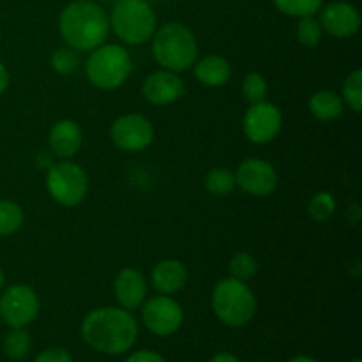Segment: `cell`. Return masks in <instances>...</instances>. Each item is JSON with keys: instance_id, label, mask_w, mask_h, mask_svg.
Returning <instances> with one entry per match:
<instances>
[{"instance_id": "1", "label": "cell", "mask_w": 362, "mask_h": 362, "mask_svg": "<svg viewBox=\"0 0 362 362\" xmlns=\"http://www.w3.org/2000/svg\"><path fill=\"white\" fill-rule=\"evenodd\" d=\"M138 322L124 308L105 306L90 311L81 322V338L92 350L120 356L133 349L138 339Z\"/></svg>"}, {"instance_id": "2", "label": "cell", "mask_w": 362, "mask_h": 362, "mask_svg": "<svg viewBox=\"0 0 362 362\" xmlns=\"http://www.w3.org/2000/svg\"><path fill=\"white\" fill-rule=\"evenodd\" d=\"M59 30L69 48L92 52L108 37V14L94 0H73L60 13Z\"/></svg>"}, {"instance_id": "3", "label": "cell", "mask_w": 362, "mask_h": 362, "mask_svg": "<svg viewBox=\"0 0 362 362\" xmlns=\"http://www.w3.org/2000/svg\"><path fill=\"white\" fill-rule=\"evenodd\" d=\"M152 55L163 69L184 73L198 59V42L193 30L179 21L156 28L152 35Z\"/></svg>"}, {"instance_id": "4", "label": "cell", "mask_w": 362, "mask_h": 362, "mask_svg": "<svg viewBox=\"0 0 362 362\" xmlns=\"http://www.w3.org/2000/svg\"><path fill=\"white\" fill-rule=\"evenodd\" d=\"M212 311L221 324L228 327H244L257 313V297L250 285L235 278L216 283L211 297Z\"/></svg>"}, {"instance_id": "5", "label": "cell", "mask_w": 362, "mask_h": 362, "mask_svg": "<svg viewBox=\"0 0 362 362\" xmlns=\"http://www.w3.org/2000/svg\"><path fill=\"white\" fill-rule=\"evenodd\" d=\"M108 20L117 37L133 46L151 41L158 28V18L147 0H117Z\"/></svg>"}, {"instance_id": "6", "label": "cell", "mask_w": 362, "mask_h": 362, "mask_svg": "<svg viewBox=\"0 0 362 362\" xmlns=\"http://www.w3.org/2000/svg\"><path fill=\"white\" fill-rule=\"evenodd\" d=\"M133 71V59L120 45L103 42L94 48L85 62L87 80L101 90H115L124 85Z\"/></svg>"}, {"instance_id": "7", "label": "cell", "mask_w": 362, "mask_h": 362, "mask_svg": "<svg viewBox=\"0 0 362 362\" xmlns=\"http://www.w3.org/2000/svg\"><path fill=\"white\" fill-rule=\"evenodd\" d=\"M46 191L62 207H76L88 194V175L78 163L64 159L46 173Z\"/></svg>"}, {"instance_id": "8", "label": "cell", "mask_w": 362, "mask_h": 362, "mask_svg": "<svg viewBox=\"0 0 362 362\" xmlns=\"http://www.w3.org/2000/svg\"><path fill=\"white\" fill-rule=\"evenodd\" d=\"M41 300L28 285H11L0 296V318L9 327H27L37 318Z\"/></svg>"}, {"instance_id": "9", "label": "cell", "mask_w": 362, "mask_h": 362, "mask_svg": "<svg viewBox=\"0 0 362 362\" xmlns=\"http://www.w3.org/2000/svg\"><path fill=\"white\" fill-rule=\"evenodd\" d=\"M283 127V113L274 103L262 101L250 105L243 119L244 136L255 145L271 144Z\"/></svg>"}, {"instance_id": "10", "label": "cell", "mask_w": 362, "mask_h": 362, "mask_svg": "<svg viewBox=\"0 0 362 362\" xmlns=\"http://www.w3.org/2000/svg\"><path fill=\"white\" fill-rule=\"evenodd\" d=\"M156 131L151 120L140 113H126L113 120L110 138L113 145L124 152H141L151 147Z\"/></svg>"}, {"instance_id": "11", "label": "cell", "mask_w": 362, "mask_h": 362, "mask_svg": "<svg viewBox=\"0 0 362 362\" xmlns=\"http://www.w3.org/2000/svg\"><path fill=\"white\" fill-rule=\"evenodd\" d=\"M140 308L145 327L161 338L175 334L184 322L182 306L172 296H156L145 299Z\"/></svg>"}, {"instance_id": "12", "label": "cell", "mask_w": 362, "mask_h": 362, "mask_svg": "<svg viewBox=\"0 0 362 362\" xmlns=\"http://www.w3.org/2000/svg\"><path fill=\"white\" fill-rule=\"evenodd\" d=\"M235 184L251 197L264 198L274 193L279 177L274 166L260 158H247L237 166Z\"/></svg>"}, {"instance_id": "13", "label": "cell", "mask_w": 362, "mask_h": 362, "mask_svg": "<svg viewBox=\"0 0 362 362\" xmlns=\"http://www.w3.org/2000/svg\"><path fill=\"white\" fill-rule=\"evenodd\" d=\"M186 92L184 81L179 73L159 69L148 74L141 87L145 101L154 106H168L179 101Z\"/></svg>"}, {"instance_id": "14", "label": "cell", "mask_w": 362, "mask_h": 362, "mask_svg": "<svg viewBox=\"0 0 362 362\" xmlns=\"http://www.w3.org/2000/svg\"><path fill=\"white\" fill-rule=\"evenodd\" d=\"M320 21L324 32L338 39L352 37L359 32L361 28V14L352 4L343 2H331L325 7H320Z\"/></svg>"}, {"instance_id": "15", "label": "cell", "mask_w": 362, "mask_h": 362, "mask_svg": "<svg viewBox=\"0 0 362 362\" xmlns=\"http://www.w3.org/2000/svg\"><path fill=\"white\" fill-rule=\"evenodd\" d=\"M148 283L147 278L138 269L126 267L119 271L113 281V293L120 308L127 311H134L147 299Z\"/></svg>"}, {"instance_id": "16", "label": "cell", "mask_w": 362, "mask_h": 362, "mask_svg": "<svg viewBox=\"0 0 362 362\" xmlns=\"http://www.w3.org/2000/svg\"><path fill=\"white\" fill-rule=\"evenodd\" d=\"M48 145L53 154L62 159H71L83 145V131L74 120L62 119L52 126L48 133Z\"/></svg>"}, {"instance_id": "17", "label": "cell", "mask_w": 362, "mask_h": 362, "mask_svg": "<svg viewBox=\"0 0 362 362\" xmlns=\"http://www.w3.org/2000/svg\"><path fill=\"white\" fill-rule=\"evenodd\" d=\"M187 283L186 265L175 258H166L152 267L151 285L159 296H173L180 292Z\"/></svg>"}, {"instance_id": "18", "label": "cell", "mask_w": 362, "mask_h": 362, "mask_svg": "<svg viewBox=\"0 0 362 362\" xmlns=\"http://www.w3.org/2000/svg\"><path fill=\"white\" fill-rule=\"evenodd\" d=\"M193 69L197 80L205 87L218 88L232 80V66L221 55H205L193 64Z\"/></svg>"}, {"instance_id": "19", "label": "cell", "mask_w": 362, "mask_h": 362, "mask_svg": "<svg viewBox=\"0 0 362 362\" xmlns=\"http://www.w3.org/2000/svg\"><path fill=\"white\" fill-rule=\"evenodd\" d=\"M345 103H343L341 95L334 90H317L310 98V112L320 122H331V120L339 119L345 112Z\"/></svg>"}, {"instance_id": "20", "label": "cell", "mask_w": 362, "mask_h": 362, "mask_svg": "<svg viewBox=\"0 0 362 362\" xmlns=\"http://www.w3.org/2000/svg\"><path fill=\"white\" fill-rule=\"evenodd\" d=\"M204 187L212 197H228L237 187L235 173L225 166H216L205 175Z\"/></svg>"}, {"instance_id": "21", "label": "cell", "mask_w": 362, "mask_h": 362, "mask_svg": "<svg viewBox=\"0 0 362 362\" xmlns=\"http://www.w3.org/2000/svg\"><path fill=\"white\" fill-rule=\"evenodd\" d=\"M23 209L13 200H0V237L16 233L23 226Z\"/></svg>"}, {"instance_id": "22", "label": "cell", "mask_w": 362, "mask_h": 362, "mask_svg": "<svg viewBox=\"0 0 362 362\" xmlns=\"http://www.w3.org/2000/svg\"><path fill=\"white\" fill-rule=\"evenodd\" d=\"M30 334L25 331V327H13L4 338V354L13 361L23 359L30 352Z\"/></svg>"}, {"instance_id": "23", "label": "cell", "mask_w": 362, "mask_h": 362, "mask_svg": "<svg viewBox=\"0 0 362 362\" xmlns=\"http://www.w3.org/2000/svg\"><path fill=\"white\" fill-rule=\"evenodd\" d=\"M230 278H235L239 281H251L255 276L258 274V262L253 255L246 253V251H239L233 255L228 262Z\"/></svg>"}, {"instance_id": "24", "label": "cell", "mask_w": 362, "mask_h": 362, "mask_svg": "<svg viewBox=\"0 0 362 362\" xmlns=\"http://www.w3.org/2000/svg\"><path fill=\"white\" fill-rule=\"evenodd\" d=\"M341 99L352 112H362V71L356 69L345 78L341 87Z\"/></svg>"}, {"instance_id": "25", "label": "cell", "mask_w": 362, "mask_h": 362, "mask_svg": "<svg viewBox=\"0 0 362 362\" xmlns=\"http://www.w3.org/2000/svg\"><path fill=\"white\" fill-rule=\"evenodd\" d=\"M279 13L292 18L313 16L320 11L324 0H272Z\"/></svg>"}, {"instance_id": "26", "label": "cell", "mask_w": 362, "mask_h": 362, "mask_svg": "<svg viewBox=\"0 0 362 362\" xmlns=\"http://www.w3.org/2000/svg\"><path fill=\"white\" fill-rule=\"evenodd\" d=\"M324 37V28H322L318 18L304 16L299 18L297 23V41L304 46V48H315L322 42Z\"/></svg>"}, {"instance_id": "27", "label": "cell", "mask_w": 362, "mask_h": 362, "mask_svg": "<svg viewBox=\"0 0 362 362\" xmlns=\"http://www.w3.org/2000/svg\"><path fill=\"white\" fill-rule=\"evenodd\" d=\"M336 211V200L329 191H320L308 204V214L315 223H325Z\"/></svg>"}, {"instance_id": "28", "label": "cell", "mask_w": 362, "mask_h": 362, "mask_svg": "<svg viewBox=\"0 0 362 362\" xmlns=\"http://www.w3.org/2000/svg\"><path fill=\"white\" fill-rule=\"evenodd\" d=\"M49 66H52V69L55 73L69 76L80 66V57H78L76 49L69 48V46H62V48H57L52 53V57H49Z\"/></svg>"}, {"instance_id": "29", "label": "cell", "mask_w": 362, "mask_h": 362, "mask_svg": "<svg viewBox=\"0 0 362 362\" xmlns=\"http://www.w3.org/2000/svg\"><path fill=\"white\" fill-rule=\"evenodd\" d=\"M243 95L250 105L262 103L269 95V83L260 73H247L243 78Z\"/></svg>"}, {"instance_id": "30", "label": "cell", "mask_w": 362, "mask_h": 362, "mask_svg": "<svg viewBox=\"0 0 362 362\" xmlns=\"http://www.w3.org/2000/svg\"><path fill=\"white\" fill-rule=\"evenodd\" d=\"M34 362H73V357L64 349H46L35 357Z\"/></svg>"}, {"instance_id": "31", "label": "cell", "mask_w": 362, "mask_h": 362, "mask_svg": "<svg viewBox=\"0 0 362 362\" xmlns=\"http://www.w3.org/2000/svg\"><path fill=\"white\" fill-rule=\"evenodd\" d=\"M126 362H166L165 357L159 356L154 350H136L127 357Z\"/></svg>"}, {"instance_id": "32", "label": "cell", "mask_w": 362, "mask_h": 362, "mask_svg": "<svg viewBox=\"0 0 362 362\" xmlns=\"http://www.w3.org/2000/svg\"><path fill=\"white\" fill-rule=\"evenodd\" d=\"M7 87H9V71L0 62V95L7 90Z\"/></svg>"}, {"instance_id": "33", "label": "cell", "mask_w": 362, "mask_h": 362, "mask_svg": "<svg viewBox=\"0 0 362 362\" xmlns=\"http://www.w3.org/2000/svg\"><path fill=\"white\" fill-rule=\"evenodd\" d=\"M209 362H240L239 357H235L233 354L230 352H221V354H216Z\"/></svg>"}, {"instance_id": "34", "label": "cell", "mask_w": 362, "mask_h": 362, "mask_svg": "<svg viewBox=\"0 0 362 362\" xmlns=\"http://www.w3.org/2000/svg\"><path fill=\"white\" fill-rule=\"evenodd\" d=\"M288 362H317L313 357H308V356H297L293 359H290Z\"/></svg>"}, {"instance_id": "35", "label": "cell", "mask_w": 362, "mask_h": 362, "mask_svg": "<svg viewBox=\"0 0 362 362\" xmlns=\"http://www.w3.org/2000/svg\"><path fill=\"white\" fill-rule=\"evenodd\" d=\"M4 283H6V274H4V271L0 269V290L4 288Z\"/></svg>"}, {"instance_id": "36", "label": "cell", "mask_w": 362, "mask_h": 362, "mask_svg": "<svg viewBox=\"0 0 362 362\" xmlns=\"http://www.w3.org/2000/svg\"><path fill=\"white\" fill-rule=\"evenodd\" d=\"M350 362H362L361 359H354V361H350Z\"/></svg>"}, {"instance_id": "37", "label": "cell", "mask_w": 362, "mask_h": 362, "mask_svg": "<svg viewBox=\"0 0 362 362\" xmlns=\"http://www.w3.org/2000/svg\"><path fill=\"white\" fill-rule=\"evenodd\" d=\"M147 2H152V0H147Z\"/></svg>"}]
</instances>
